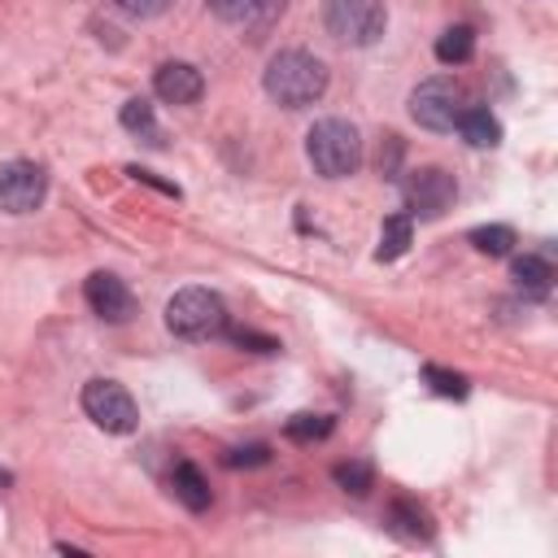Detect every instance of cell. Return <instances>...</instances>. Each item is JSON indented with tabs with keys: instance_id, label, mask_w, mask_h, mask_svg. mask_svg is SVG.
<instances>
[{
	"instance_id": "15",
	"label": "cell",
	"mask_w": 558,
	"mask_h": 558,
	"mask_svg": "<svg viewBox=\"0 0 558 558\" xmlns=\"http://www.w3.org/2000/svg\"><path fill=\"white\" fill-rule=\"evenodd\" d=\"M410 240H414V214H392V218H384V227H379V248H375V257H379V262H397V257L410 248Z\"/></svg>"
},
{
	"instance_id": "18",
	"label": "cell",
	"mask_w": 558,
	"mask_h": 558,
	"mask_svg": "<svg viewBox=\"0 0 558 558\" xmlns=\"http://www.w3.org/2000/svg\"><path fill=\"white\" fill-rule=\"evenodd\" d=\"M466 240L480 248V253H488V257H506L514 244H519V235H514V227H506V222H488V227H471L466 231Z\"/></svg>"
},
{
	"instance_id": "22",
	"label": "cell",
	"mask_w": 558,
	"mask_h": 558,
	"mask_svg": "<svg viewBox=\"0 0 558 558\" xmlns=\"http://www.w3.org/2000/svg\"><path fill=\"white\" fill-rule=\"evenodd\" d=\"M222 462L227 466H262V462H270V449L266 445H235L222 453Z\"/></svg>"
},
{
	"instance_id": "5",
	"label": "cell",
	"mask_w": 558,
	"mask_h": 558,
	"mask_svg": "<svg viewBox=\"0 0 558 558\" xmlns=\"http://www.w3.org/2000/svg\"><path fill=\"white\" fill-rule=\"evenodd\" d=\"M466 109V96L453 78L436 74V78H423L414 92H410V118L423 126V131H453L458 126V113Z\"/></svg>"
},
{
	"instance_id": "13",
	"label": "cell",
	"mask_w": 558,
	"mask_h": 558,
	"mask_svg": "<svg viewBox=\"0 0 558 558\" xmlns=\"http://www.w3.org/2000/svg\"><path fill=\"white\" fill-rule=\"evenodd\" d=\"M510 279H514L519 292H527V296H549V288H554V266H549V257H541V253H523V257H514Z\"/></svg>"
},
{
	"instance_id": "6",
	"label": "cell",
	"mask_w": 558,
	"mask_h": 558,
	"mask_svg": "<svg viewBox=\"0 0 558 558\" xmlns=\"http://www.w3.org/2000/svg\"><path fill=\"white\" fill-rule=\"evenodd\" d=\"M83 414L100 432H113V436H126L140 427V410L118 379H87L83 384Z\"/></svg>"
},
{
	"instance_id": "25",
	"label": "cell",
	"mask_w": 558,
	"mask_h": 558,
	"mask_svg": "<svg viewBox=\"0 0 558 558\" xmlns=\"http://www.w3.org/2000/svg\"><path fill=\"white\" fill-rule=\"evenodd\" d=\"M113 4H118L126 17H140V22H144V17H161V13L170 9V0H113Z\"/></svg>"
},
{
	"instance_id": "7",
	"label": "cell",
	"mask_w": 558,
	"mask_h": 558,
	"mask_svg": "<svg viewBox=\"0 0 558 558\" xmlns=\"http://www.w3.org/2000/svg\"><path fill=\"white\" fill-rule=\"evenodd\" d=\"M44 196H48V174H44V166L22 161V157L0 166V214H13V218L35 214V209L44 205Z\"/></svg>"
},
{
	"instance_id": "14",
	"label": "cell",
	"mask_w": 558,
	"mask_h": 558,
	"mask_svg": "<svg viewBox=\"0 0 558 558\" xmlns=\"http://www.w3.org/2000/svg\"><path fill=\"white\" fill-rule=\"evenodd\" d=\"M118 118H122V126H126L131 135H140L144 144H153V148L166 144V140H161V126H157V113H153V105H148L144 96H131Z\"/></svg>"
},
{
	"instance_id": "3",
	"label": "cell",
	"mask_w": 558,
	"mask_h": 558,
	"mask_svg": "<svg viewBox=\"0 0 558 558\" xmlns=\"http://www.w3.org/2000/svg\"><path fill=\"white\" fill-rule=\"evenodd\" d=\"M166 327L183 340H209L227 331V305L209 288H183L166 301Z\"/></svg>"
},
{
	"instance_id": "20",
	"label": "cell",
	"mask_w": 558,
	"mask_h": 558,
	"mask_svg": "<svg viewBox=\"0 0 558 558\" xmlns=\"http://www.w3.org/2000/svg\"><path fill=\"white\" fill-rule=\"evenodd\" d=\"M423 379H427V388H432L436 397H453V401H462V397H466V379H462L458 371H445V366H423Z\"/></svg>"
},
{
	"instance_id": "9",
	"label": "cell",
	"mask_w": 558,
	"mask_h": 558,
	"mask_svg": "<svg viewBox=\"0 0 558 558\" xmlns=\"http://www.w3.org/2000/svg\"><path fill=\"white\" fill-rule=\"evenodd\" d=\"M83 296H87L92 314H100L105 323H126V318H135V296H131V288H126L118 275H109V270L87 275Z\"/></svg>"
},
{
	"instance_id": "2",
	"label": "cell",
	"mask_w": 558,
	"mask_h": 558,
	"mask_svg": "<svg viewBox=\"0 0 558 558\" xmlns=\"http://www.w3.org/2000/svg\"><path fill=\"white\" fill-rule=\"evenodd\" d=\"M305 157L323 179H349L362 166V135L344 118H323L305 135Z\"/></svg>"
},
{
	"instance_id": "16",
	"label": "cell",
	"mask_w": 558,
	"mask_h": 558,
	"mask_svg": "<svg viewBox=\"0 0 558 558\" xmlns=\"http://www.w3.org/2000/svg\"><path fill=\"white\" fill-rule=\"evenodd\" d=\"M475 57V31L471 26H449L436 35V61L440 65H462Z\"/></svg>"
},
{
	"instance_id": "10",
	"label": "cell",
	"mask_w": 558,
	"mask_h": 558,
	"mask_svg": "<svg viewBox=\"0 0 558 558\" xmlns=\"http://www.w3.org/2000/svg\"><path fill=\"white\" fill-rule=\"evenodd\" d=\"M153 92L166 100V105H196L201 92H205V78L192 61H161L153 70Z\"/></svg>"
},
{
	"instance_id": "17",
	"label": "cell",
	"mask_w": 558,
	"mask_h": 558,
	"mask_svg": "<svg viewBox=\"0 0 558 558\" xmlns=\"http://www.w3.org/2000/svg\"><path fill=\"white\" fill-rule=\"evenodd\" d=\"M388 527H392L397 536H410V541H427V536H432L427 514H423L414 501H405V497H397V501L388 506Z\"/></svg>"
},
{
	"instance_id": "1",
	"label": "cell",
	"mask_w": 558,
	"mask_h": 558,
	"mask_svg": "<svg viewBox=\"0 0 558 558\" xmlns=\"http://www.w3.org/2000/svg\"><path fill=\"white\" fill-rule=\"evenodd\" d=\"M262 87L283 109H305L327 92V65L305 48H283L266 61Z\"/></svg>"
},
{
	"instance_id": "26",
	"label": "cell",
	"mask_w": 558,
	"mask_h": 558,
	"mask_svg": "<svg viewBox=\"0 0 558 558\" xmlns=\"http://www.w3.org/2000/svg\"><path fill=\"white\" fill-rule=\"evenodd\" d=\"M283 4H288V0H257V13L275 17V13H283Z\"/></svg>"
},
{
	"instance_id": "11",
	"label": "cell",
	"mask_w": 558,
	"mask_h": 558,
	"mask_svg": "<svg viewBox=\"0 0 558 558\" xmlns=\"http://www.w3.org/2000/svg\"><path fill=\"white\" fill-rule=\"evenodd\" d=\"M458 135L471 144V148H497L501 144V122L484 109V105H466L458 113Z\"/></svg>"
},
{
	"instance_id": "21",
	"label": "cell",
	"mask_w": 558,
	"mask_h": 558,
	"mask_svg": "<svg viewBox=\"0 0 558 558\" xmlns=\"http://www.w3.org/2000/svg\"><path fill=\"white\" fill-rule=\"evenodd\" d=\"M331 475H336V484H340L344 493H353V497H366V493H371V480H375V475H371V462H340Z\"/></svg>"
},
{
	"instance_id": "24",
	"label": "cell",
	"mask_w": 558,
	"mask_h": 558,
	"mask_svg": "<svg viewBox=\"0 0 558 558\" xmlns=\"http://www.w3.org/2000/svg\"><path fill=\"white\" fill-rule=\"evenodd\" d=\"M231 344H240L248 353H279V340L275 336H262V331H231Z\"/></svg>"
},
{
	"instance_id": "8",
	"label": "cell",
	"mask_w": 558,
	"mask_h": 558,
	"mask_svg": "<svg viewBox=\"0 0 558 558\" xmlns=\"http://www.w3.org/2000/svg\"><path fill=\"white\" fill-rule=\"evenodd\" d=\"M458 196V183L445 166H418L410 170L405 179V201H410V214L418 218H440Z\"/></svg>"
},
{
	"instance_id": "19",
	"label": "cell",
	"mask_w": 558,
	"mask_h": 558,
	"mask_svg": "<svg viewBox=\"0 0 558 558\" xmlns=\"http://www.w3.org/2000/svg\"><path fill=\"white\" fill-rule=\"evenodd\" d=\"M331 427H336L331 414H292V418L283 423L288 440H301V445H310V440H327Z\"/></svg>"
},
{
	"instance_id": "23",
	"label": "cell",
	"mask_w": 558,
	"mask_h": 558,
	"mask_svg": "<svg viewBox=\"0 0 558 558\" xmlns=\"http://www.w3.org/2000/svg\"><path fill=\"white\" fill-rule=\"evenodd\" d=\"M209 9L222 17V22H248L257 13V0H209Z\"/></svg>"
},
{
	"instance_id": "4",
	"label": "cell",
	"mask_w": 558,
	"mask_h": 558,
	"mask_svg": "<svg viewBox=\"0 0 558 558\" xmlns=\"http://www.w3.org/2000/svg\"><path fill=\"white\" fill-rule=\"evenodd\" d=\"M323 26H327L331 39L366 48L384 35L388 13H384V0H327L323 4Z\"/></svg>"
},
{
	"instance_id": "12",
	"label": "cell",
	"mask_w": 558,
	"mask_h": 558,
	"mask_svg": "<svg viewBox=\"0 0 558 558\" xmlns=\"http://www.w3.org/2000/svg\"><path fill=\"white\" fill-rule=\"evenodd\" d=\"M170 488H174V497L187 506V510H209V501H214V493H209V480L201 475V466H192V462H174V471H170Z\"/></svg>"
},
{
	"instance_id": "27",
	"label": "cell",
	"mask_w": 558,
	"mask_h": 558,
	"mask_svg": "<svg viewBox=\"0 0 558 558\" xmlns=\"http://www.w3.org/2000/svg\"><path fill=\"white\" fill-rule=\"evenodd\" d=\"M9 480H13V475H9V471H4V466H0V484H9Z\"/></svg>"
}]
</instances>
